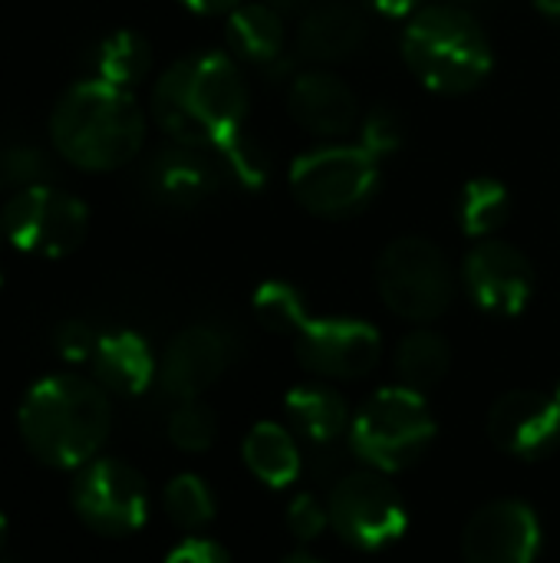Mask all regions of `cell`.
Instances as JSON below:
<instances>
[{
    "label": "cell",
    "mask_w": 560,
    "mask_h": 563,
    "mask_svg": "<svg viewBox=\"0 0 560 563\" xmlns=\"http://www.w3.org/2000/svg\"><path fill=\"white\" fill-rule=\"evenodd\" d=\"M248 82L228 53H198L172 63L152 89V119L182 145L215 148L244 129Z\"/></svg>",
    "instance_id": "1"
},
{
    "label": "cell",
    "mask_w": 560,
    "mask_h": 563,
    "mask_svg": "<svg viewBox=\"0 0 560 563\" xmlns=\"http://www.w3.org/2000/svg\"><path fill=\"white\" fill-rule=\"evenodd\" d=\"M17 429L26 452L50 468H83L112 429L109 393L83 376H46L20 402Z\"/></svg>",
    "instance_id": "2"
},
{
    "label": "cell",
    "mask_w": 560,
    "mask_h": 563,
    "mask_svg": "<svg viewBox=\"0 0 560 563\" xmlns=\"http://www.w3.org/2000/svg\"><path fill=\"white\" fill-rule=\"evenodd\" d=\"M50 135L56 152L73 165L86 172H112L139 155L145 115L129 89L86 79L56 102Z\"/></svg>",
    "instance_id": "3"
},
{
    "label": "cell",
    "mask_w": 560,
    "mask_h": 563,
    "mask_svg": "<svg viewBox=\"0 0 560 563\" xmlns=\"http://www.w3.org/2000/svg\"><path fill=\"white\" fill-rule=\"evenodd\" d=\"M403 59L413 76L442 96H465L479 89L492 66L495 49L482 23L462 3H426L406 20Z\"/></svg>",
    "instance_id": "4"
},
{
    "label": "cell",
    "mask_w": 560,
    "mask_h": 563,
    "mask_svg": "<svg viewBox=\"0 0 560 563\" xmlns=\"http://www.w3.org/2000/svg\"><path fill=\"white\" fill-rule=\"evenodd\" d=\"M436 439V419L422 393L393 386L363 402L350 426L353 455L376 472H403L416 465Z\"/></svg>",
    "instance_id": "5"
},
{
    "label": "cell",
    "mask_w": 560,
    "mask_h": 563,
    "mask_svg": "<svg viewBox=\"0 0 560 563\" xmlns=\"http://www.w3.org/2000/svg\"><path fill=\"white\" fill-rule=\"evenodd\" d=\"M380 162L363 142L320 145L294 162L290 195L317 218L360 214L380 188Z\"/></svg>",
    "instance_id": "6"
},
{
    "label": "cell",
    "mask_w": 560,
    "mask_h": 563,
    "mask_svg": "<svg viewBox=\"0 0 560 563\" xmlns=\"http://www.w3.org/2000/svg\"><path fill=\"white\" fill-rule=\"evenodd\" d=\"M376 290L396 317L426 327L452 307L455 274L432 241L396 238L376 261Z\"/></svg>",
    "instance_id": "7"
},
{
    "label": "cell",
    "mask_w": 560,
    "mask_h": 563,
    "mask_svg": "<svg viewBox=\"0 0 560 563\" xmlns=\"http://www.w3.org/2000/svg\"><path fill=\"white\" fill-rule=\"evenodd\" d=\"M330 528L360 551H383L406 534L409 515L386 472L356 468L330 485Z\"/></svg>",
    "instance_id": "8"
},
{
    "label": "cell",
    "mask_w": 560,
    "mask_h": 563,
    "mask_svg": "<svg viewBox=\"0 0 560 563\" xmlns=\"http://www.w3.org/2000/svg\"><path fill=\"white\" fill-rule=\"evenodd\" d=\"M73 511L92 534H135L149 518L145 478L119 459H92L76 475Z\"/></svg>",
    "instance_id": "9"
},
{
    "label": "cell",
    "mask_w": 560,
    "mask_h": 563,
    "mask_svg": "<svg viewBox=\"0 0 560 563\" xmlns=\"http://www.w3.org/2000/svg\"><path fill=\"white\" fill-rule=\"evenodd\" d=\"M3 234L26 254L63 257L86 238V205L59 188L36 185L17 191L3 208Z\"/></svg>",
    "instance_id": "10"
},
{
    "label": "cell",
    "mask_w": 560,
    "mask_h": 563,
    "mask_svg": "<svg viewBox=\"0 0 560 563\" xmlns=\"http://www.w3.org/2000/svg\"><path fill=\"white\" fill-rule=\"evenodd\" d=\"M297 356L320 379H363L376 369L383 340L376 327L363 320L323 317L297 333Z\"/></svg>",
    "instance_id": "11"
},
{
    "label": "cell",
    "mask_w": 560,
    "mask_h": 563,
    "mask_svg": "<svg viewBox=\"0 0 560 563\" xmlns=\"http://www.w3.org/2000/svg\"><path fill=\"white\" fill-rule=\"evenodd\" d=\"M462 284L479 310L492 317H515L535 294V271L515 244L485 238L469 251L462 264Z\"/></svg>",
    "instance_id": "12"
},
{
    "label": "cell",
    "mask_w": 560,
    "mask_h": 563,
    "mask_svg": "<svg viewBox=\"0 0 560 563\" xmlns=\"http://www.w3.org/2000/svg\"><path fill=\"white\" fill-rule=\"evenodd\" d=\"M541 551V521L525 501L505 498L479 508L462 531L465 563H535Z\"/></svg>",
    "instance_id": "13"
},
{
    "label": "cell",
    "mask_w": 560,
    "mask_h": 563,
    "mask_svg": "<svg viewBox=\"0 0 560 563\" xmlns=\"http://www.w3.org/2000/svg\"><path fill=\"white\" fill-rule=\"evenodd\" d=\"M234 350L238 343L228 330L211 323L188 327L165 346L158 363V383L178 402L198 399L224 376L234 360Z\"/></svg>",
    "instance_id": "14"
},
{
    "label": "cell",
    "mask_w": 560,
    "mask_h": 563,
    "mask_svg": "<svg viewBox=\"0 0 560 563\" xmlns=\"http://www.w3.org/2000/svg\"><path fill=\"white\" fill-rule=\"evenodd\" d=\"M492 442L521 462H538L560 445V406L538 389L505 393L488 412Z\"/></svg>",
    "instance_id": "15"
},
{
    "label": "cell",
    "mask_w": 560,
    "mask_h": 563,
    "mask_svg": "<svg viewBox=\"0 0 560 563\" xmlns=\"http://www.w3.org/2000/svg\"><path fill=\"white\" fill-rule=\"evenodd\" d=\"M221 168L211 155V148H198V145H182L172 142L168 148H158L145 168H142V188L145 195L162 205V208H198L201 201H208L218 185H221Z\"/></svg>",
    "instance_id": "16"
},
{
    "label": "cell",
    "mask_w": 560,
    "mask_h": 563,
    "mask_svg": "<svg viewBox=\"0 0 560 563\" xmlns=\"http://www.w3.org/2000/svg\"><path fill=\"white\" fill-rule=\"evenodd\" d=\"M287 112L300 129L320 139H343L360 125L356 92L327 69H307L287 86Z\"/></svg>",
    "instance_id": "17"
},
{
    "label": "cell",
    "mask_w": 560,
    "mask_h": 563,
    "mask_svg": "<svg viewBox=\"0 0 560 563\" xmlns=\"http://www.w3.org/2000/svg\"><path fill=\"white\" fill-rule=\"evenodd\" d=\"M366 43V16L356 3L323 0L310 7L297 26V53L314 66L343 63Z\"/></svg>",
    "instance_id": "18"
},
{
    "label": "cell",
    "mask_w": 560,
    "mask_h": 563,
    "mask_svg": "<svg viewBox=\"0 0 560 563\" xmlns=\"http://www.w3.org/2000/svg\"><path fill=\"white\" fill-rule=\"evenodd\" d=\"M92 369H96V383L116 396H142L158 376L152 346L129 330L99 336V346L92 353Z\"/></svg>",
    "instance_id": "19"
},
{
    "label": "cell",
    "mask_w": 560,
    "mask_h": 563,
    "mask_svg": "<svg viewBox=\"0 0 560 563\" xmlns=\"http://www.w3.org/2000/svg\"><path fill=\"white\" fill-rule=\"evenodd\" d=\"M228 46L238 59L257 69H274L277 63H284L287 26L281 10L267 0L241 3L234 13H228Z\"/></svg>",
    "instance_id": "20"
},
{
    "label": "cell",
    "mask_w": 560,
    "mask_h": 563,
    "mask_svg": "<svg viewBox=\"0 0 560 563\" xmlns=\"http://www.w3.org/2000/svg\"><path fill=\"white\" fill-rule=\"evenodd\" d=\"M284 409L294 432L304 435L310 445H337L340 435L353 426L347 399L327 383H307L290 389Z\"/></svg>",
    "instance_id": "21"
},
{
    "label": "cell",
    "mask_w": 560,
    "mask_h": 563,
    "mask_svg": "<svg viewBox=\"0 0 560 563\" xmlns=\"http://www.w3.org/2000/svg\"><path fill=\"white\" fill-rule=\"evenodd\" d=\"M241 455H244L248 472L257 482L271 485V488L290 485L304 468V455H300V445H297L294 432L277 426V422H257L248 432V439L241 445Z\"/></svg>",
    "instance_id": "22"
},
{
    "label": "cell",
    "mask_w": 560,
    "mask_h": 563,
    "mask_svg": "<svg viewBox=\"0 0 560 563\" xmlns=\"http://www.w3.org/2000/svg\"><path fill=\"white\" fill-rule=\"evenodd\" d=\"M393 366H396V376L403 379L406 389L422 393V389H432L446 379V373L452 366V350H449L442 333L419 327L399 340Z\"/></svg>",
    "instance_id": "23"
},
{
    "label": "cell",
    "mask_w": 560,
    "mask_h": 563,
    "mask_svg": "<svg viewBox=\"0 0 560 563\" xmlns=\"http://www.w3.org/2000/svg\"><path fill=\"white\" fill-rule=\"evenodd\" d=\"M149 66H152V49H149L145 36H139L132 30L109 33L89 53L92 79L119 86V89H132L149 73Z\"/></svg>",
    "instance_id": "24"
},
{
    "label": "cell",
    "mask_w": 560,
    "mask_h": 563,
    "mask_svg": "<svg viewBox=\"0 0 560 563\" xmlns=\"http://www.w3.org/2000/svg\"><path fill=\"white\" fill-rule=\"evenodd\" d=\"M508 211H512V195L495 178H472L462 188L459 205H455L459 228L475 241L495 238L502 224L508 221Z\"/></svg>",
    "instance_id": "25"
},
{
    "label": "cell",
    "mask_w": 560,
    "mask_h": 563,
    "mask_svg": "<svg viewBox=\"0 0 560 563\" xmlns=\"http://www.w3.org/2000/svg\"><path fill=\"white\" fill-rule=\"evenodd\" d=\"M218 168H221V178L241 185V188H261L267 178H271V155L264 152V145L257 139H251L244 129L228 135L224 142H218L211 148Z\"/></svg>",
    "instance_id": "26"
},
{
    "label": "cell",
    "mask_w": 560,
    "mask_h": 563,
    "mask_svg": "<svg viewBox=\"0 0 560 563\" xmlns=\"http://www.w3.org/2000/svg\"><path fill=\"white\" fill-rule=\"evenodd\" d=\"M254 317L264 330L271 333H290L297 336L310 317H307V300L294 284L284 280H267L254 294Z\"/></svg>",
    "instance_id": "27"
},
{
    "label": "cell",
    "mask_w": 560,
    "mask_h": 563,
    "mask_svg": "<svg viewBox=\"0 0 560 563\" xmlns=\"http://www.w3.org/2000/svg\"><path fill=\"white\" fill-rule=\"evenodd\" d=\"M162 505H165V515L172 518V525H178L185 531L205 528L218 511V501H215L208 482L198 475H175L162 492Z\"/></svg>",
    "instance_id": "28"
},
{
    "label": "cell",
    "mask_w": 560,
    "mask_h": 563,
    "mask_svg": "<svg viewBox=\"0 0 560 563\" xmlns=\"http://www.w3.org/2000/svg\"><path fill=\"white\" fill-rule=\"evenodd\" d=\"M215 435H218V419L198 399L178 402L175 412L168 416V442L182 452H205L211 449Z\"/></svg>",
    "instance_id": "29"
},
{
    "label": "cell",
    "mask_w": 560,
    "mask_h": 563,
    "mask_svg": "<svg viewBox=\"0 0 560 563\" xmlns=\"http://www.w3.org/2000/svg\"><path fill=\"white\" fill-rule=\"evenodd\" d=\"M50 178V158L33 148V145H13L7 152H0V185L10 188H36L46 185Z\"/></svg>",
    "instance_id": "30"
},
{
    "label": "cell",
    "mask_w": 560,
    "mask_h": 563,
    "mask_svg": "<svg viewBox=\"0 0 560 563\" xmlns=\"http://www.w3.org/2000/svg\"><path fill=\"white\" fill-rule=\"evenodd\" d=\"M330 528V508L327 501H320L317 495H297L290 505H287V531L300 541V544H310L317 541L323 531Z\"/></svg>",
    "instance_id": "31"
},
{
    "label": "cell",
    "mask_w": 560,
    "mask_h": 563,
    "mask_svg": "<svg viewBox=\"0 0 560 563\" xmlns=\"http://www.w3.org/2000/svg\"><path fill=\"white\" fill-rule=\"evenodd\" d=\"M360 142L373 152V155H389L403 145V122L396 112L389 109H376L360 122Z\"/></svg>",
    "instance_id": "32"
},
{
    "label": "cell",
    "mask_w": 560,
    "mask_h": 563,
    "mask_svg": "<svg viewBox=\"0 0 560 563\" xmlns=\"http://www.w3.org/2000/svg\"><path fill=\"white\" fill-rule=\"evenodd\" d=\"M53 346H56V353H59L66 363H86V360H92V353H96V346H99V336L92 333L89 323L69 320V323H59V327H56Z\"/></svg>",
    "instance_id": "33"
},
{
    "label": "cell",
    "mask_w": 560,
    "mask_h": 563,
    "mask_svg": "<svg viewBox=\"0 0 560 563\" xmlns=\"http://www.w3.org/2000/svg\"><path fill=\"white\" fill-rule=\"evenodd\" d=\"M165 563H231V554L208 538H188L165 558Z\"/></svg>",
    "instance_id": "34"
},
{
    "label": "cell",
    "mask_w": 560,
    "mask_h": 563,
    "mask_svg": "<svg viewBox=\"0 0 560 563\" xmlns=\"http://www.w3.org/2000/svg\"><path fill=\"white\" fill-rule=\"evenodd\" d=\"M370 10L383 13V16H413L416 10H422L429 0H363Z\"/></svg>",
    "instance_id": "35"
},
{
    "label": "cell",
    "mask_w": 560,
    "mask_h": 563,
    "mask_svg": "<svg viewBox=\"0 0 560 563\" xmlns=\"http://www.w3.org/2000/svg\"><path fill=\"white\" fill-rule=\"evenodd\" d=\"M244 0H182V7H188L191 13L201 16H218V13H234Z\"/></svg>",
    "instance_id": "36"
},
{
    "label": "cell",
    "mask_w": 560,
    "mask_h": 563,
    "mask_svg": "<svg viewBox=\"0 0 560 563\" xmlns=\"http://www.w3.org/2000/svg\"><path fill=\"white\" fill-rule=\"evenodd\" d=\"M535 7H538L551 23H558L560 26V0H535Z\"/></svg>",
    "instance_id": "37"
},
{
    "label": "cell",
    "mask_w": 560,
    "mask_h": 563,
    "mask_svg": "<svg viewBox=\"0 0 560 563\" xmlns=\"http://www.w3.org/2000/svg\"><path fill=\"white\" fill-rule=\"evenodd\" d=\"M281 563H327V561H320V558H314V554H307V551H297V554H287Z\"/></svg>",
    "instance_id": "38"
},
{
    "label": "cell",
    "mask_w": 560,
    "mask_h": 563,
    "mask_svg": "<svg viewBox=\"0 0 560 563\" xmlns=\"http://www.w3.org/2000/svg\"><path fill=\"white\" fill-rule=\"evenodd\" d=\"M267 3H274L277 10H284V7H294V3H300V0H267Z\"/></svg>",
    "instance_id": "39"
},
{
    "label": "cell",
    "mask_w": 560,
    "mask_h": 563,
    "mask_svg": "<svg viewBox=\"0 0 560 563\" xmlns=\"http://www.w3.org/2000/svg\"><path fill=\"white\" fill-rule=\"evenodd\" d=\"M3 541H7V521H3V515H0V551H3Z\"/></svg>",
    "instance_id": "40"
},
{
    "label": "cell",
    "mask_w": 560,
    "mask_h": 563,
    "mask_svg": "<svg viewBox=\"0 0 560 563\" xmlns=\"http://www.w3.org/2000/svg\"><path fill=\"white\" fill-rule=\"evenodd\" d=\"M452 3H462L465 7V3H475V0H452Z\"/></svg>",
    "instance_id": "41"
},
{
    "label": "cell",
    "mask_w": 560,
    "mask_h": 563,
    "mask_svg": "<svg viewBox=\"0 0 560 563\" xmlns=\"http://www.w3.org/2000/svg\"><path fill=\"white\" fill-rule=\"evenodd\" d=\"M554 399H558V406H560V383H558V389H554Z\"/></svg>",
    "instance_id": "42"
},
{
    "label": "cell",
    "mask_w": 560,
    "mask_h": 563,
    "mask_svg": "<svg viewBox=\"0 0 560 563\" xmlns=\"http://www.w3.org/2000/svg\"><path fill=\"white\" fill-rule=\"evenodd\" d=\"M0 231H3V221H0Z\"/></svg>",
    "instance_id": "43"
},
{
    "label": "cell",
    "mask_w": 560,
    "mask_h": 563,
    "mask_svg": "<svg viewBox=\"0 0 560 563\" xmlns=\"http://www.w3.org/2000/svg\"><path fill=\"white\" fill-rule=\"evenodd\" d=\"M0 563H3V561H0Z\"/></svg>",
    "instance_id": "44"
}]
</instances>
